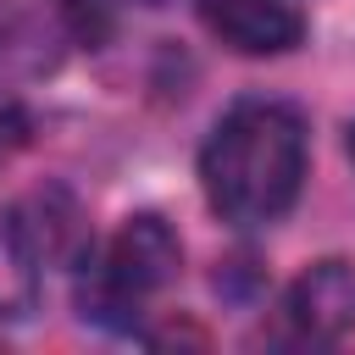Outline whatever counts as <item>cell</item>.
I'll use <instances>...</instances> for the list:
<instances>
[{
    "instance_id": "cell-3",
    "label": "cell",
    "mask_w": 355,
    "mask_h": 355,
    "mask_svg": "<svg viewBox=\"0 0 355 355\" xmlns=\"http://www.w3.org/2000/svg\"><path fill=\"white\" fill-rule=\"evenodd\" d=\"M355 327V272L344 261L305 266L283 294V333L294 344H338Z\"/></svg>"
},
{
    "instance_id": "cell-6",
    "label": "cell",
    "mask_w": 355,
    "mask_h": 355,
    "mask_svg": "<svg viewBox=\"0 0 355 355\" xmlns=\"http://www.w3.org/2000/svg\"><path fill=\"white\" fill-rule=\"evenodd\" d=\"M28 133H33V122H28V105H22L11 89H0V161H11V155L28 144Z\"/></svg>"
},
{
    "instance_id": "cell-7",
    "label": "cell",
    "mask_w": 355,
    "mask_h": 355,
    "mask_svg": "<svg viewBox=\"0 0 355 355\" xmlns=\"http://www.w3.org/2000/svg\"><path fill=\"white\" fill-rule=\"evenodd\" d=\"M349 155H355V128H349Z\"/></svg>"
},
{
    "instance_id": "cell-2",
    "label": "cell",
    "mask_w": 355,
    "mask_h": 355,
    "mask_svg": "<svg viewBox=\"0 0 355 355\" xmlns=\"http://www.w3.org/2000/svg\"><path fill=\"white\" fill-rule=\"evenodd\" d=\"M183 266V250H178V233L161 222V216H128L122 233L83 266L78 277V311L83 322H100V327H133L144 300L155 288H166Z\"/></svg>"
},
{
    "instance_id": "cell-1",
    "label": "cell",
    "mask_w": 355,
    "mask_h": 355,
    "mask_svg": "<svg viewBox=\"0 0 355 355\" xmlns=\"http://www.w3.org/2000/svg\"><path fill=\"white\" fill-rule=\"evenodd\" d=\"M200 183L222 222L266 227L305 183V116L288 100H239L200 150Z\"/></svg>"
},
{
    "instance_id": "cell-5",
    "label": "cell",
    "mask_w": 355,
    "mask_h": 355,
    "mask_svg": "<svg viewBox=\"0 0 355 355\" xmlns=\"http://www.w3.org/2000/svg\"><path fill=\"white\" fill-rule=\"evenodd\" d=\"M44 250L22 211H0V316H28L39 305Z\"/></svg>"
},
{
    "instance_id": "cell-4",
    "label": "cell",
    "mask_w": 355,
    "mask_h": 355,
    "mask_svg": "<svg viewBox=\"0 0 355 355\" xmlns=\"http://www.w3.org/2000/svg\"><path fill=\"white\" fill-rule=\"evenodd\" d=\"M200 22L239 55H283L305 39V17L283 0H194Z\"/></svg>"
}]
</instances>
